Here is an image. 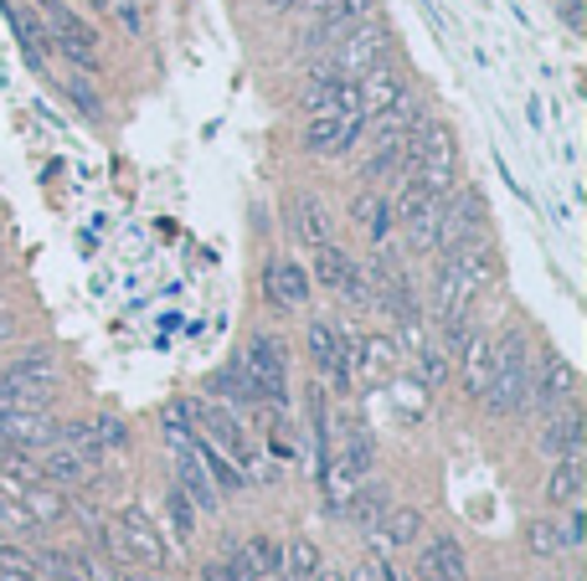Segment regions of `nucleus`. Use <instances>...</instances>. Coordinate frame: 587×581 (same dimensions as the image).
<instances>
[{
    "instance_id": "obj_1",
    "label": "nucleus",
    "mask_w": 587,
    "mask_h": 581,
    "mask_svg": "<svg viewBox=\"0 0 587 581\" xmlns=\"http://www.w3.org/2000/svg\"><path fill=\"white\" fill-rule=\"evenodd\" d=\"M495 418H521L531 402V356H526V335L511 329L505 340H495V371H490V387L480 397Z\"/></svg>"
},
{
    "instance_id": "obj_2",
    "label": "nucleus",
    "mask_w": 587,
    "mask_h": 581,
    "mask_svg": "<svg viewBox=\"0 0 587 581\" xmlns=\"http://www.w3.org/2000/svg\"><path fill=\"white\" fill-rule=\"evenodd\" d=\"M453 170H459V139H453V129L438 119H422V129L407 139V176L422 180L433 196H449Z\"/></svg>"
},
{
    "instance_id": "obj_3",
    "label": "nucleus",
    "mask_w": 587,
    "mask_h": 581,
    "mask_svg": "<svg viewBox=\"0 0 587 581\" xmlns=\"http://www.w3.org/2000/svg\"><path fill=\"white\" fill-rule=\"evenodd\" d=\"M238 371L248 376V387L258 391V402L289 406V350L273 335H253L248 350L238 356Z\"/></svg>"
},
{
    "instance_id": "obj_4",
    "label": "nucleus",
    "mask_w": 587,
    "mask_h": 581,
    "mask_svg": "<svg viewBox=\"0 0 587 581\" xmlns=\"http://www.w3.org/2000/svg\"><path fill=\"white\" fill-rule=\"evenodd\" d=\"M387 52H391V31L366 15V21H356V27L340 31V42L331 46V67L340 77H361L366 67H377Z\"/></svg>"
},
{
    "instance_id": "obj_5",
    "label": "nucleus",
    "mask_w": 587,
    "mask_h": 581,
    "mask_svg": "<svg viewBox=\"0 0 587 581\" xmlns=\"http://www.w3.org/2000/svg\"><path fill=\"white\" fill-rule=\"evenodd\" d=\"M108 546L119 551L124 567H145V571H160L166 567V540L155 536V525L139 515V509H124L119 520L104 530Z\"/></svg>"
},
{
    "instance_id": "obj_6",
    "label": "nucleus",
    "mask_w": 587,
    "mask_h": 581,
    "mask_svg": "<svg viewBox=\"0 0 587 581\" xmlns=\"http://www.w3.org/2000/svg\"><path fill=\"white\" fill-rule=\"evenodd\" d=\"M186 418L201 427L196 437H207L217 453L238 458V468H248V463H253V443H248V433L238 427L232 406H222V402H186Z\"/></svg>"
},
{
    "instance_id": "obj_7",
    "label": "nucleus",
    "mask_w": 587,
    "mask_h": 581,
    "mask_svg": "<svg viewBox=\"0 0 587 581\" xmlns=\"http://www.w3.org/2000/svg\"><path fill=\"white\" fill-rule=\"evenodd\" d=\"M391 216H402L407 237H412L418 253H433V247H438V216H443V196H433L422 180L407 176V186H402V196H397Z\"/></svg>"
},
{
    "instance_id": "obj_8",
    "label": "nucleus",
    "mask_w": 587,
    "mask_h": 581,
    "mask_svg": "<svg viewBox=\"0 0 587 581\" xmlns=\"http://www.w3.org/2000/svg\"><path fill=\"white\" fill-rule=\"evenodd\" d=\"M310 360H315V371L325 381L346 391L356 376H350V360H356V340H350L346 329H335L331 319H310Z\"/></svg>"
},
{
    "instance_id": "obj_9",
    "label": "nucleus",
    "mask_w": 587,
    "mask_h": 581,
    "mask_svg": "<svg viewBox=\"0 0 587 581\" xmlns=\"http://www.w3.org/2000/svg\"><path fill=\"white\" fill-rule=\"evenodd\" d=\"M577 397V371L567 366L562 356H546V360H531V402L526 406H542V412H552V406L573 402Z\"/></svg>"
},
{
    "instance_id": "obj_10",
    "label": "nucleus",
    "mask_w": 587,
    "mask_h": 581,
    "mask_svg": "<svg viewBox=\"0 0 587 581\" xmlns=\"http://www.w3.org/2000/svg\"><path fill=\"white\" fill-rule=\"evenodd\" d=\"M46 11V27H52V42L67 52V57L77 62V67H88L93 52H98V31L83 21V15H73L62 0H52V6H42Z\"/></svg>"
},
{
    "instance_id": "obj_11",
    "label": "nucleus",
    "mask_w": 587,
    "mask_h": 581,
    "mask_svg": "<svg viewBox=\"0 0 587 581\" xmlns=\"http://www.w3.org/2000/svg\"><path fill=\"white\" fill-rule=\"evenodd\" d=\"M366 129V114H310L304 124V145L315 149V155H340L361 139Z\"/></svg>"
},
{
    "instance_id": "obj_12",
    "label": "nucleus",
    "mask_w": 587,
    "mask_h": 581,
    "mask_svg": "<svg viewBox=\"0 0 587 581\" xmlns=\"http://www.w3.org/2000/svg\"><path fill=\"white\" fill-rule=\"evenodd\" d=\"M0 437L15 443L21 453H42V447L57 443V422L46 412H31V406H6L0 412Z\"/></svg>"
},
{
    "instance_id": "obj_13",
    "label": "nucleus",
    "mask_w": 587,
    "mask_h": 581,
    "mask_svg": "<svg viewBox=\"0 0 587 581\" xmlns=\"http://www.w3.org/2000/svg\"><path fill=\"white\" fill-rule=\"evenodd\" d=\"M583 437H587V427H583L577 402H562V406H552V412H546L536 447H542V453H552V458H573V453H583Z\"/></svg>"
},
{
    "instance_id": "obj_14",
    "label": "nucleus",
    "mask_w": 587,
    "mask_h": 581,
    "mask_svg": "<svg viewBox=\"0 0 587 581\" xmlns=\"http://www.w3.org/2000/svg\"><path fill=\"white\" fill-rule=\"evenodd\" d=\"M315 273H319V284L325 288H335V294H346V298H356V304H366L371 298V284H366V273L350 263L340 247H315Z\"/></svg>"
},
{
    "instance_id": "obj_15",
    "label": "nucleus",
    "mask_w": 587,
    "mask_h": 581,
    "mask_svg": "<svg viewBox=\"0 0 587 581\" xmlns=\"http://www.w3.org/2000/svg\"><path fill=\"white\" fill-rule=\"evenodd\" d=\"M176 447V484H181V494L191 499V505L201 509H217V484H211L207 474V463H201V453H196V437H186V443H170Z\"/></svg>"
},
{
    "instance_id": "obj_16",
    "label": "nucleus",
    "mask_w": 587,
    "mask_h": 581,
    "mask_svg": "<svg viewBox=\"0 0 587 581\" xmlns=\"http://www.w3.org/2000/svg\"><path fill=\"white\" fill-rule=\"evenodd\" d=\"M356 93H361V114L377 119V114H387V108L407 93V77L397 73V67H387V57H381L377 67H366V73L356 77Z\"/></svg>"
},
{
    "instance_id": "obj_17",
    "label": "nucleus",
    "mask_w": 587,
    "mask_h": 581,
    "mask_svg": "<svg viewBox=\"0 0 587 581\" xmlns=\"http://www.w3.org/2000/svg\"><path fill=\"white\" fill-rule=\"evenodd\" d=\"M289 222H294V237H300L304 247H331V242H335V216H331V207H325L319 196H294Z\"/></svg>"
},
{
    "instance_id": "obj_18",
    "label": "nucleus",
    "mask_w": 587,
    "mask_h": 581,
    "mask_svg": "<svg viewBox=\"0 0 587 581\" xmlns=\"http://www.w3.org/2000/svg\"><path fill=\"white\" fill-rule=\"evenodd\" d=\"M269 298L279 309H300L310 298V273L294 263V257H273L269 263Z\"/></svg>"
},
{
    "instance_id": "obj_19",
    "label": "nucleus",
    "mask_w": 587,
    "mask_h": 581,
    "mask_svg": "<svg viewBox=\"0 0 587 581\" xmlns=\"http://www.w3.org/2000/svg\"><path fill=\"white\" fill-rule=\"evenodd\" d=\"M6 381L11 387H21L31 397V402L42 406V397L52 391V381H57V366H52V356H42V350H31V356L11 360V371H6Z\"/></svg>"
},
{
    "instance_id": "obj_20",
    "label": "nucleus",
    "mask_w": 587,
    "mask_h": 581,
    "mask_svg": "<svg viewBox=\"0 0 587 581\" xmlns=\"http://www.w3.org/2000/svg\"><path fill=\"white\" fill-rule=\"evenodd\" d=\"M397 371V345L387 335H366L356 340V360H350V376H361V381H387Z\"/></svg>"
},
{
    "instance_id": "obj_21",
    "label": "nucleus",
    "mask_w": 587,
    "mask_h": 581,
    "mask_svg": "<svg viewBox=\"0 0 587 581\" xmlns=\"http://www.w3.org/2000/svg\"><path fill=\"white\" fill-rule=\"evenodd\" d=\"M490 371H495V340H490V335H469L464 340V391L469 397H484Z\"/></svg>"
},
{
    "instance_id": "obj_22",
    "label": "nucleus",
    "mask_w": 587,
    "mask_h": 581,
    "mask_svg": "<svg viewBox=\"0 0 587 581\" xmlns=\"http://www.w3.org/2000/svg\"><path fill=\"white\" fill-rule=\"evenodd\" d=\"M422 561L433 567V577L438 581H464L469 577V556H464V546L453 536H433L428 546H422Z\"/></svg>"
},
{
    "instance_id": "obj_23",
    "label": "nucleus",
    "mask_w": 587,
    "mask_h": 581,
    "mask_svg": "<svg viewBox=\"0 0 587 581\" xmlns=\"http://www.w3.org/2000/svg\"><path fill=\"white\" fill-rule=\"evenodd\" d=\"M36 474L52 478V484H83V478H88V463L77 458L73 447L52 443V447H42V463H36Z\"/></svg>"
},
{
    "instance_id": "obj_24",
    "label": "nucleus",
    "mask_w": 587,
    "mask_h": 581,
    "mask_svg": "<svg viewBox=\"0 0 587 581\" xmlns=\"http://www.w3.org/2000/svg\"><path fill=\"white\" fill-rule=\"evenodd\" d=\"M207 391L222 406H258V391L248 387V376H242L238 366H227V371H211L207 376Z\"/></svg>"
},
{
    "instance_id": "obj_25",
    "label": "nucleus",
    "mask_w": 587,
    "mask_h": 581,
    "mask_svg": "<svg viewBox=\"0 0 587 581\" xmlns=\"http://www.w3.org/2000/svg\"><path fill=\"white\" fill-rule=\"evenodd\" d=\"M319 571V551H315V540H289L284 551H279V577L284 581H315Z\"/></svg>"
},
{
    "instance_id": "obj_26",
    "label": "nucleus",
    "mask_w": 587,
    "mask_h": 581,
    "mask_svg": "<svg viewBox=\"0 0 587 581\" xmlns=\"http://www.w3.org/2000/svg\"><path fill=\"white\" fill-rule=\"evenodd\" d=\"M346 515L361 530H371V525H381V515H387V484H361V489L350 494V505H346Z\"/></svg>"
},
{
    "instance_id": "obj_27",
    "label": "nucleus",
    "mask_w": 587,
    "mask_h": 581,
    "mask_svg": "<svg viewBox=\"0 0 587 581\" xmlns=\"http://www.w3.org/2000/svg\"><path fill=\"white\" fill-rule=\"evenodd\" d=\"M577 494H583V458H562L557 463V474L546 478V499H552V505H573Z\"/></svg>"
},
{
    "instance_id": "obj_28",
    "label": "nucleus",
    "mask_w": 587,
    "mask_h": 581,
    "mask_svg": "<svg viewBox=\"0 0 587 581\" xmlns=\"http://www.w3.org/2000/svg\"><path fill=\"white\" fill-rule=\"evenodd\" d=\"M418 536H422L418 509H391L387 525L377 530V546H418Z\"/></svg>"
},
{
    "instance_id": "obj_29",
    "label": "nucleus",
    "mask_w": 587,
    "mask_h": 581,
    "mask_svg": "<svg viewBox=\"0 0 587 581\" xmlns=\"http://www.w3.org/2000/svg\"><path fill=\"white\" fill-rule=\"evenodd\" d=\"M21 505H27V515L36 525L42 520H62V515H67V505H62V494L57 489H46V484H21Z\"/></svg>"
},
{
    "instance_id": "obj_30",
    "label": "nucleus",
    "mask_w": 587,
    "mask_h": 581,
    "mask_svg": "<svg viewBox=\"0 0 587 581\" xmlns=\"http://www.w3.org/2000/svg\"><path fill=\"white\" fill-rule=\"evenodd\" d=\"M36 530V520L27 515V505H21V494L0 478V536H31Z\"/></svg>"
},
{
    "instance_id": "obj_31",
    "label": "nucleus",
    "mask_w": 587,
    "mask_h": 581,
    "mask_svg": "<svg viewBox=\"0 0 587 581\" xmlns=\"http://www.w3.org/2000/svg\"><path fill=\"white\" fill-rule=\"evenodd\" d=\"M11 27L21 31V46H27V62L31 67H42L46 62V46H52V31H42V21L27 11H11Z\"/></svg>"
},
{
    "instance_id": "obj_32",
    "label": "nucleus",
    "mask_w": 587,
    "mask_h": 581,
    "mask_svg": "<svg viewBox=\"0 0 587 581\" xmlns=\"http://www.w3.org/2000/svg\"><path fill=\"white\" fill-rule=\"evenodd\" d=\"M57 443L73 447L83 463H98V458H104V443H98V433H93V422H62V427H57Z\"/></svg>"
},
{
    "instance_id": "obj_33",
    "label": "nucleus",
    "mask_w": 587,
    "mask_h": 581,
    "mask_svg": "<svg viewBox=\"0 0 587 581\" xmlns=\"http://www.w3.org/2000/svg\"><path fill=\"white\" fill-rule=\"evenodd\" d=\"M356 222L371 226V242H377V247H387V232H391V201H381V196H361V201H356Z\"/></svg>"
},
{
    "instance_id": "obj_34",
    "label": "nucleus",
    "mask_w": 587,
    "mask_h": 581,
    "mask_svg": "<svg viewBox=\"0 0 587 581\" xmlns=\"http://www.w3.org/2000/svg\"><path fill=\"white\" fill-rule=\"evenodd\" d=\"M36 567L46 571V581H93L88 567H83V556H67V551H46Z\"/></svg>"
},
{
    "instance_id": "obj_35",
    "label": "nucleus",
    "mask_w": 587,
    "mask_h": 581,
    "mask_svg": "<svg viewBox=\"0 0 587 581\" xmlns=\"http://www.w3.org/2000/svg\"><path fill=\"white\" fill-rule=\"evenodd\" d=\"M412 376H418L422 387H438V381H449V356L438 350V345H422V350H412Z\"/></svg>"
},
{
    "instance_id": "obj_36",
    "label": "nucleus",
    "mask_w": 587,
    "mask_h": 581,
    "mask_svg": "<svg viewBox=\"0 0 587 581\" xmlns=\"http://www.w3.org/2000/svg\"><path fill=\"white\" fill-rule=\"evenodd\" d=\"M526 546H531V556H546V561H552V556L562 551L557 525H552V520H536V525H526Z\"/></svg>"
},
{
    "instance_id": "obj_37",
    "label": "nucleus",
    "mask_w": 587,
    "mask_h": 581,
    "mask_svg": "<svg viewBox=\"0 0 587 581\" xmlns=\"http://www.w3.org/2000/svg\"><path fill=\"white\" fill-rule=\"evenodd\" d=\"M166 509H170V525H176V536L181 540H191V499L181 494V484H170V494H166Z\"/></svg>"
},
{
    "instance_id": "obj_38",
    "label": "nucleus",
    "mask_w": 587,
    "mask_h": 581,
    "mask_svg": "<svg viewBox=\"0 0 587 581\" xmlns=\"http://www.w3.org/2000/svg\"><path fill=\"white\" fill-rule=\"evenodd\" d=\"M371 6H377V0H335L331 11H319V15H325V21H335V27H356V21H366V15H371Z\"/></svg>"
},
{
    "instance_id": "obj_39",
    "label": "nucleus",
    "mask_w": 587,
    "mask_h": 581,
    "mask_svg": "<svg viewBox=\"0 0 587 581\" xmlns=\"http://www.w3.org/2000/svg\"><path fill=\"white\" fill-rule=\"evenodd\" d=\"M242 551H248V561H253L258 571H279V546H273L269 536H258V540H248V546H242Z\"/></svg>"
},
{
    "instance_id": "obj_40",
    "label": "nucleus",
    "mask_w": 587,
    "mask_h": 581,
    "mask_svg": "<svg viewBox=\"0 0 587 581\" xmlns=\"http://www.w3.org/2000/svg\"><path fill=\"white\" fill-rule=\"evenodd\" d=\"M67 93H73V104L88 114V119H104V104H98V93L83 83V77H67Z\"/></svg>"
},
{
    "instance_id": "obj_41",
    "label": "nucleus",
    "mask_w": 587,
    "mask_h": 581,
    "mask_svg": "<svg viewBox=\"0 0 587 581\" xmlns=\"http://www.w3.org/2000/svg\"><path fill=\"white\" fill-rule=\"evenodd\" d=\"M93 433H98L104 447H129V427L119 418H93Z\"/></svg>"
},
{
    "instance_id": "obj_42",
    "label": "nucleus",
    "mask_w": 587,
    "mask_h": 581,
    "mask_svg": "<svg viewBox=\"0 0 587 581\" xmlns=\"http://www.w3.org/2000/svg\"><path fill=\"white\" fill-rule=\"evenodd\" d=\"M557 536H562V546H583V540H587V515H583V509L567 515V525H562Z\"/></svg>"
},
{
    "instance_id": "obj_43",
    "label": "nucleus",
    "mask_w": 587,
    "mask_h": 581,
    "mask_svg": "<svg viewBox=\"0 0 587 581\" xmlns=\"http://www.w3.org/2000/svg\"><path fill=\"white\" fill-rule=\"evenodd\" d=\"M83 567H88L93 581H145V577H135L129 567H104V561H83Z\"/></svg>"
},
{
    "instance_id": "obj_44",
    "label": "nucleus",
    "mask_w": 587,
    "mask_h": 581,
    "mask_svg": "<svg viewBox=\"0 0 587 581\" xmlns=\"http://www.w3.org/2000/svg\"><path fill=\"white\" fill-rule=\"evenodd\" d=\"M119 21H124V31H129V36H139V31H145V11H139V6H129V0L119 6Z\"/></svg>"
},
{
    "instance_id": "obj_45",
    "label": "nucleus",
    "mask_w": 587,
    "mask_h": 581,
    "mask_svg": "<svg viewBox=\"0 0 587 581\" xmlns=\"http://www.w3.org/2000/svg\"><path fill=\"white\" fill-rule=\"evenodd\" d=\"M201 581H238V577H232L227 561H207V567H201Z\"/></svg>"
},
{
    "instance_id": "obj_46",
    "label": "nucleus",
    "mask_w": 587,
    "mask_h": 581,
    "mask_svg": "<svg viewBox=\"0 0 587 581\" xmlns=\"http://www.w3.org/2000/svg\"><path fill=\"white\" fill-rule=\"evenodd\" d=\"M0 581H42V577L31 567H6V561H0Z\"/></svg>"
},
{
    "instance_id": "obj_47",
    "label": "nucleus",
    "mask_w": 587,
    "mask_h": 581,
    "mask_svg": "<svg viewBox=\"0 0 587 581\" xmlns=\"http://www.w3.org/2000/svg\"><path fill=\"white\" fill-rule=\"evenodd\" d=\"M562 15H567V27H583V0H562Z\"/></svg>"
},
{
    "instance_id": "obj_48",
    "label": "nucleus",
    "mask_w": 587,
    "mask_h": 581,
    "mask_svg": "<svg viewBox=\"0 0 587 581\" xmlns=\"http://www.w3.org/2000/svg\"><path fill=\"white\" fill-rule=\"evenodd\" d=\"M346 581H381V567H377V561H366V567L356 571V577H346Z\"/></svg>"
},
{
    "instance_id": "obj_49",
    "label": "nucleus",
    "mask_w": 587,
    "mask_h": 581,
    "mask_svg": "<svg viewBox=\"0 0 587 581\" xmlns=\"http://www.w3.org/2000/svg\"><path fill=\"white\" fill-rule=\"evenodd\" d=\"M294 6H304V11H331V6H335V0H294Z\"/></svg>"
},
{
    "instance_id": "obj_50",
    "label": "nucleus",
    "mask_w": 587,
    "mask_h": 581,
    "mask_svg": "<svg viewBox=\"0 0 587 581\" xmlns=\"http://www.w3.org/2000/svg\"><path fill=\"white\" fill-rule=\"evenodd\" d=\"M11 335H15V319H11L6 309H0V340H11Z\"/></svg>"
},
{
    "instance_id": "obj_51",
    "label": "nucleus",
    "mask_w": 587,
    "mask_h": 581,
    "mask_svg": "<svg viewBox=\"0 0 587 581\" xmlns=\"http://www.w3.org/2000/svg\"><path fill=\"white\" fill-rule=\"evenodd\" d=\"M315 581H346L340 571H315Z\"/></svg>"
},
{
    "instance_id": "obj_52",
    "label": "nucleus",
    "mask_w": 587,
    "mask_h": 581,
    "mask_svg": "<svg viewBox=\"0 0 587 581\" xmlns=\"http://www.w3.org/2000/svg\"><path fill=\"white\" fill-rule=\"evenodd\" d=\"M269 6H273V11H284V6H294V0H269Z\"/></svg>"
}]
</instances>
